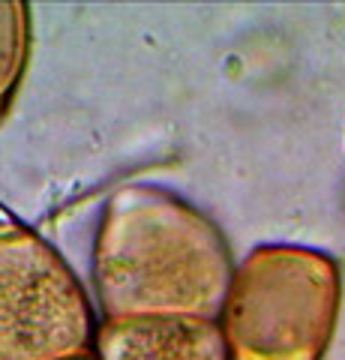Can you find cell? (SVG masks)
<instances>
[{
  "label": "cell",
  "mask_w": 345,
  "mask_h": 360,
  "mask_svg": "<svg viewBox=\"0 0 345 360\" xmlns=\"http://www.w3.org/2000/svg\"><path fill=\"white\" fill-rule=\"evenodd\" d=\"M342 279L330 255L261 246L235 270L219 324L231 360H321L337 330Z\"/></svg>",
  "instance_id": "obj_2"
},
{
  "label": "cell",
  "mask_w": 345,
  "mask_h": 360,
  "mask_svg": "<svg viewBox=\"0 0 345 360\" xmlns=\"http://www.w3.org/2000/svg\"><path fill=\"white\" fill-rule=\"evenodd\" d=\"M72 360H96L93 354H82V357H72Z\"/></svg>",
  "instance_id": "obj_6"
},
{
  "label": "cell",
  "mask_w": 345,
  "mask_h": 360,
  "mask_svg": "<svg viewBox=\"0 0 345 360\" xmlns=\"http://www.w3.org/2000/svg\"><path fill=\"white\" fill-rule=\"evenodd\" d=\"M25 58V6L0 4V96L13 87Z\"/></svg>",
  "instance_id": "obj_5"
},
{
  "label": "cell",
  "mask_w": 345,
  "mask_h": 360,
  "mask_svg": "<svg viewBox=\"0 0 345 360\" xmlns=\"http://www.w3.org/2000/svg\"><path fill=\"white\" fill-rule=\"evenodd\" d=\"M93 340L91 303L60 255L27 229H0V360H72Z\"/></svg>",
  "instance_id": "obj_3"
},
{
  "label": "cell",
  "mask_w": 345,
  "mask_h": 360,
  "mask_svg": "<svg viewBox=\"0 0 345 360\" xmlns=\"http://www.w3.org/2000/svg\"><path fill=\"white\" fill-rule=\"evenodd\" d=\"M235 264L219 229L150 186L111 198L96 243V288L108 319L193 315L219 321Z\"/></svg>",
  "instance_id": "obj_1"
},
{
  "label": "cell",
  "mask_w": 345,
  "mask_h": 360,
  "mask_svg": "<svg viewBox=\"0 0 345 360\" xmlns=\"http://www.w3.org/2000/svg\"><path fill=\"white\" fill-rule=\"evenodd\" d=\"M93 352L96 360H231L222 324L193 315L108 319Z\"/></svg>",
  "instance_id": "obj_4"
}]
</instances>
